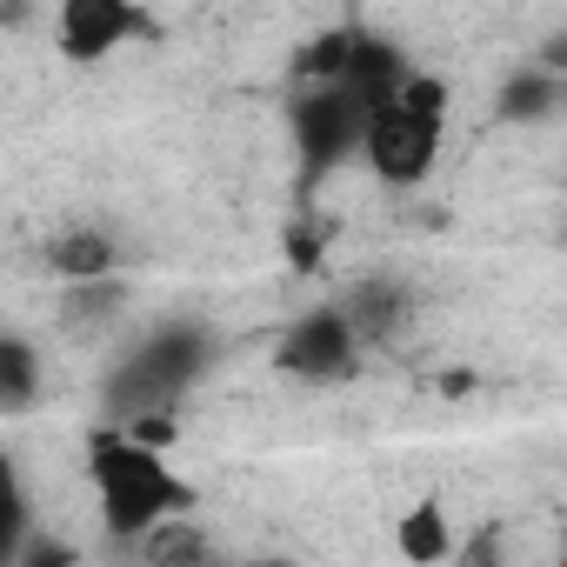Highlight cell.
<instances>
[{"label": "cell", "instance_id": "6da1fadb", "mask_svg": "<svg viewBox=\"0 0 567 567\" xmlns=\"http://www.w3.org/2000/svg\"><path fill=\"white\" fill-rule=\"evenodd\" d=\"M214 368V334L200 321H161L147 328L107 374V427H127L141 441H167V408Z\"/></svg>", "mask_w": 567, "mask_h": 567}, {"label": "cell", "instance_id": "7a4b0ae2", "mask_svg": "<svg viewBox=\"0 0 567 567\" xmlns=\"http://www.w3.org/2000/svg\"><path fill=\"white\" fill-rule=\"evenodd\" d=\"M87 487L101 507V527L114 540H147L174 514H187L194 487L167 467V454L127 427H94L87 434Z\"/></svg>", "mask_w": 567, "mask_h": 567}, {"label": "cell", "instance_id": "3957f363", "mask_svg": "<svg viewBox=\"0 0 567 567\" xmlns=\"http://www.w3.org/2000/svg\"><path fill=\"white\" fill-rule=\"evenodd\" d=\"M447 141V81L408 68L361 121V161L381 187H421Z\"/></svg>", "mask_w": 567, "mask_h": 567}, {"label": "cell", "instance_id": "277c9868", "mask_svg": "<svg viewBox=\"0 0 567 567\" xmlns=\"http://www.w3.org/2000/svg\"><path fill=\"white\" fill-rule=\"evenodd\" d=\"M295 147H301V161L315 167V174H328V167H341L354 147H361V121H368V101L361 94H348L341 81H315L301 101H295Z\"/></svg>", "mask_w": 567, "mask_h": 567}, {"label": "cell", "instance_id": "5b68a950", "mask_svg": "<svg viewBox=\"0 0 567 567\" xmlns=\"http://www.w3.org/2000/svg\"><path fill=\"white\" fill-rule=\"evenodd\" d=\"M274 361H280V374H295V381H308V388H334V381H348V374L361 368V341H354V328L341 321V308H315V315L288 321Z\"/></svg>", "mask_w": 567, "mask_h": 567}, {"label": "cell", "instance_id": "8992f818", "mask_svg": "<svg viewBox=\"0 0 567 567\" xmlns=\"http://www.w3.org/2000/svg\"><path fill=\"white\" fill-rule=\"evenodd\" d=\"M134 34H147V14L121 8V0H68L61 8V54L74 61H107Z\"/></svg>", "mask_w": 567, "mask_h": 567}, {"label": "cell", "instance_id": "52a82bcc", "mask_svg": "<svg viewBox=\"0 0 567 567\" xmlns=\"http://www.w3.org/2000/svg\"><path fill=\"white\" fill-rule=\"evenodd\" d=\"M114 267H121V247H114L107 227L74 220V227H61V234L48 240V274L68 280V288H107Z\"/></svg>", "mask_w": 567, "mask_h": 567}, {"label": "cell", "instance_id": "ba28073f", "mask_svg": "<svg viewBox=\"0 0 567 567\" xmlns=\"http://www.w3.org/2000/svg\"><path fill=\"white\" fill-rule=\"evenodd\" d=\"M394 547L408 567H447L454 560V520L441 507V494H421L401 520H394Z\"/></svg>", "mask_w": 567, "mask_h": 567}, {"label": "cell", "instance_id": "9c48e42d", "mask_svg": "<svg viewBox=\"0 0 567 567\" xmlns=\"http://www.w3.org/2000/svg\"><path fill=\"white\" fill-rule=\"evenodd\" d=\"M341 321L354 328V341H388L401 321H408V288H394V280H361V288L341 301Z\"/></svg>", "mask_w": 567, "mask_h": 567}, {"label": "cell", "instance_id": "30bf717a", "mask_svg": "<svg viewBox=\"0 0 567 567\" xmlns=\"http://www.w3.org/2000/svg\"><path fill=\"white\" fill-rule=\"evenodd\" d=\"M41 401V348L21 328H0V414H28Z\"/></svg>", "mask_w": 567, "mask_h": 567}, {"label": "cell", "instance_id": "8fae6325", "mask_svg": "<svg viewBox=\"0 0 567 567\" xmlns=\"http://www.w3.org/2000/svg\"><path fill=\"white\" fill-rule=\"evenodd\" d=\"M34 534V507H28V481H21V461L0 441V567H14V554L28 547Z\"/></svg>", "mask_w": 567, "mask_h": 567}, {"label": "cell", "instance_id": "7c38bea8", "mask_svg": "<svg viewBox=\"0 0 567 567\" xmlns=\"http://www.w3.org/2000/svg\"><path fill=\"white\" fill-rule=\"evenodd\" d=\"M560 107V74L554 68H520L507 87H501V114L507 121H547Z\"/></svg>", "mask_w": 567, "mask_h": 567}, {"label": "cell", "instance_id": "4fadbf2b", "mask_svg": "<svg viewBox=\"0 0 567 567\" xmlns=\"http://www.w3.org/2000/svg\"><path fill=\"white\" fill-rule=\"evenodd\" d=\"M14 567H81V554H74V540H54V534H28V547L14 554Z\"/></svg>", "mask_w": 567, "mask_h": 567}]
</instances>
